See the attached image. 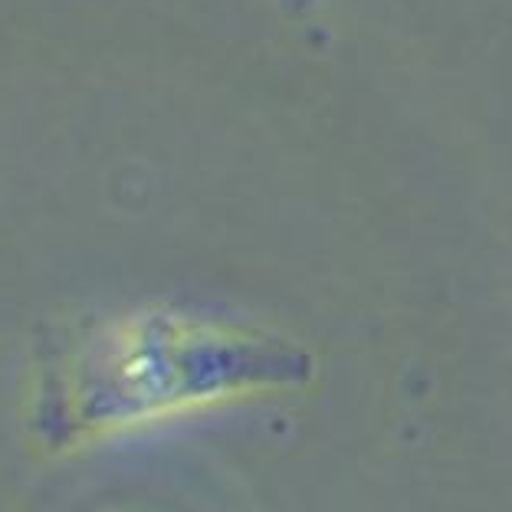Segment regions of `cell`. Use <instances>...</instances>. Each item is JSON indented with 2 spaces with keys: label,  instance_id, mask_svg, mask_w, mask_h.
Segmentation results:
<instances>
[{
  "label": "cell",
  "instance_id": "6da1fadb",
  "mask_svg": "<svg viewBox=\"0 0 512 512\" xmlns=\"http://www.w3.org/2000/svg\"><path fill=\"white\" fill-rule=\"evenodd\" d=\"M312 371L293 342L161 309L112 322L66 355L40 394L33 430L63 450L237 394L299 388Z\"/></svg>",
  "mask_w": 512,
  "mask_h": 512
}]
</instances>
